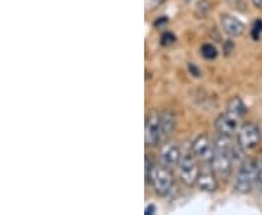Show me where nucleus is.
<instances>
[{"instance_id": "obj_1", "label": "nucleus", "mask_w": 262, "mask_h": 215, "mask_svg": "<svg viewBox=\"0 0 262 215\" xmlns=\"http://www.w3.org/2000/svg\"><path fill=\"white\" fill-rule=\"evenodd\" d=\"M213 144H214V154L211 159L213 172L217 175V178L227 179L232 173V166H233L232 156H230L233 144L230 141V137L223 135V134H220Z\"/></svg>"}, {"instance_id": "obj_2", "label": "nucleus", "mask_w": 262, "mask_h": 215, "mask_svg": "<svg viewBox=\"0 0 262 215\" xmlns=\"http://www.w3.org/2000/svg\"><path fill=\"white\" fill-rule=\"evenodd\" d=\"M259 179L258 175V166L256 161L253 160H246L241 164L239 172L236 175V182H234V190L239 194H248L252 190L256 180Z\"/></svg>"}, {"instance_id": "obj_3", "label": "nucleus", "mask_w": 262, "mask_h": 215, "mask_svg": "<svg viewBox=\"0 0 262 215\" xmlns=\"http://www.w3.org/2000/svg\"><path fill=\"white\" fill-rule=\"evenodd\" d=\"M179 170V178L181 180L188 185V186H192L196 183V179L200 176V169L196 164V157L191 153H187L181 157V161L178 164Z\"/></svg>"}, {"instance_id": "obj_4", "label": "nucleus", "mask_w": 262, "mask_h": 215, "mask_svg": "<svg viewBox=\"0 0 262 215\" xmlns=\"http://www.w3.org/2000/svg\"><path fill=\"white\" fill-rule=\"evenodd\" d=\"M261 141V130L256 124L253 122H246L241 127L239 134H237V142L246 150H253L258 147Z\"/></svg>"}, {"instance_id": "obj_5", "label": "nucleus", "mask_w": 262, "mask_h": 215, "mask_svg": "<svg viewBox=\"0 0 262 215\" xmlns=\"http://www.w3.org/2000/svg\"><path fill=\"white\" fill-rule=\"evenodd\" d=\"M150 183L153 185V189L158 195L160 197L166 195L173 186V176L170 173V169L165 168V166H160V168L156 166L153 175H151V179H150Z\"/></svg>"}, {"instance_id": "obj_6", "label": "nucleus", "mask_w": 262, "mask_h": 215, "mask_svg": "<svg viewBox=\"0 0 262 215\" xmlns=\"http://www.w3.org/2000/svg\"><path fill=\"white\" fill-rule=\"evenodd\" d=\"M146 146L155 147L162 140V127H160V113L151 111L146 120Z\"/></svg>"}, {"instance_id": "obj_7", "label": "nucleus", "mask_w": 262, "mask_h": 215, "mask_svg": "<svg viewBox=\"0 0 262 215\" xmlns=\"http://www.w3.org/2000/svg\"><path fill=\"white\" fill-rule=\"evenodd\" d=\"M191 151L196 157V160L211 161L213 154H214V144L208 138V135L203 134V135H198L194 140L192 146H191Z\"/></svg>"}, {"instance_id": "obj_8", "label": "nucleus", "mask_w": 262, "mask_h": 215, "mask_svg": "<svg viewBox=\"0 0 262 215\" xmlns=\"http://www.w3.org/2000/svg\"><path fill=\"white\" fill-rule=\"evenodd\" d=\"M241 120H242V118L236 116L234 113L226 111V113H222V115L215 120V130H217L219 134H223V135L232 137L234 132L239 130Z\"/></svg>"}, {"instance_id": "obj_9", "label": "nucleus", "mask_w": 262, "mask_h": 215, "mask_svg": "<svg viewBox=\"0 0 262 215\" xmlns=\"http://www.w3.org/2000/svg\"><path fill=\"white\" fill-rule=\"evenodd\" d=\"M181 150L175 144H166L160 151V164L168 169L177 168L181 161Z\"/></svg>"}, {"instance_id": "obj_10", "label": "nucleus", "mask_w": 262, "mask_h": 215, "mask_svg": "<svg viewBox=\"0 0 262 215\" xmlns=\"http://www.w3.org/2000/svg\"><path fill=\"white\" fill-rule=\"evenodd\" d=\"M222 28L229 37H241L245 32V25L232 15H222Z\"/></svg>"}, {"instance_id": "obj_11", "label": "nucleus", "mask_w": 262, "mask_h": 215, "mask_svg": "<svg viewBox=\"0 0 262 215\" xmlns=\"http://www.w3.org/2000/svg\"><path fill=\"white\" fill-rule=\"evenodd\" d=\"M175 125H177V116L175 113L172 112L170 109H166L160 113V127H162V138H166L169 137L173 130H175Z\"/></svg>"}, {"instance_id": "obj_12", "label": "nucleus", "mask_w": 262, "mask_h": 215, "mask_svg": "<svg viewBox=\"0 0 262 215\" xmlns=\"http://www.w3.org/2000/svg\"><path fill=\"white\" fill-rule=\"evenodd\" d=\"M196 186L204 192H214L217 189V175L214 172H203L196 179Z\"/></svg>"}, {"instance_id": "obj_13", "label": "nucleus", "mask_w": 262, "mask_h": 215, "mask_svg": "<svg viewBox=\"0 0 262 215\" xmlns=\"http://www.w3.org/2000/svg\"><path fill=\"white\" fill-rule=\"evenodd\" d=\"M227 111L234 113V115L239 116V118H244L245 113L248 112V108H246V105H245L244 101H242L241 98L234 96V98H232V99L227 102Z\"/></svg>"}, {"instance_id": "obj_14", "label": "nucleus", "mask_w": 262, "mask_h": 215, "mask_svg": "<svg viewBox=\"0 0 262 215\" xmlns=\"http://www.w3.org/2000/svg\"><path fill=\"white\" fill-rule=\"evenodd\" d=\"M201 56L204 57L206 60H214L217 57V48L213 44H204L201 47Z\"/></svg>"}, {"instance_id": "obj_15", "label": "nucleus", "mask_w": 262, "mask_h": 215, "mask_svg": "<svg viewBox=\"0 0 262 215\" xmlns=\"http://www.w3.org/2000/svg\"><path fill=\"white\" fill-rule=\"evenodd\" d=\"M155 169H156L155 160L151 159L150 156H147V157H146V182H147V183H150V179H151V175H153Z\"/></svg>"}, {"instance_id": "obj_16", "label": "nucleus", "mask_w": 262, "mask_h": 215, "mask_svg": "<svg viewBox=\"0 0 262 215\" xmlns=\"http://www.w3.org/2000/svg\"><path fill=\"white\" fill-rule=\"evenodd\" d=\"M177 42V37L172 34V32H165L162 35V45L165 47H169V45H173Z\"/></svg>"}, {"instance_id": "obj_17", "label": "nucleus", "mask_w": 262, "mask_h": 215, "mask_svg": "<svg viewBox=\"0 0 262 215\" xmlns=\"http://www.w3.org/2000/svg\"><path fill=\"white\" fill-rule=\"evenodd\" d=\"M262 35V20H256L255 23H253V28H252V38L255 41H258Z\"/></svg>"}, {"instance_id": "obj_18", "label": "nucleus", "mask_w": 262, "mask_h": 215, "mask_svg": "<svg viewBox=\"0 0 262 215\" xmlns=\"http://www.w3.org/2000/svg\"><path fill=\"white\" fill-rule=\"evenodd\" d=\"M163 2H165V0H146V9L147 10L158 9Z\"/></svg>"}, {"instance_id": "obj_19", "label": "nucleus", "mask_w": 262, "mask_h": 215, "mask_svg": "<svg viewBox=\"0 0 262 215\" xmlns=\"http://www.w3.org/2000/svg\"><path fill=\"white\" fill-rule=\"evenodd\" d=\"M188 70L192 73V76H195V77H200V76H201V71H200V70H198L192 63H189V64H188Z\"/></svg>"}, {"instance_id": "obj_20", "label": "nucleus", "mask_w": 262, "mask_h": 215, "mask_svg": "<svg viewBox=\"0 0 262 215\" xmlns=\"http://www.w3.org/2000/svg\"><path fill=\"white\" fill-rule=\"evenodd\" d=\"M256 166H258V175H259V180L262 182V154L259 156V159L256 160Z\"/></svg>"}, {"instance_id": "obj_21", "label": "nucleus", "mask_w": 262, "mask_h": 215, "mask_svg": "<svg viewBox=\"0 0 262 215\" xmlns=\"http://www.w3.org/2000/svg\"><path fill=\"white\" fill-rule=\"evenodd\" d=\"M155 211H156V206H155V205H149V206H147V208H146V211H144V214L150 215V214H153Z\"/></svg>"}, {"instance_id": "obj_22", "label": "nucleus", "mask_w": 262, "mask_h": 215, "mask_svg": "<svg viewBox=\"0 0 262 215\" xmlns=\"http://www.w3.org/2000/svg\"><path fill=\"white\" fill-rule=\"evenodd\" d=\"M252 5L256 9L262 10V0H252Z\"/></svg>"}]
</instances>
